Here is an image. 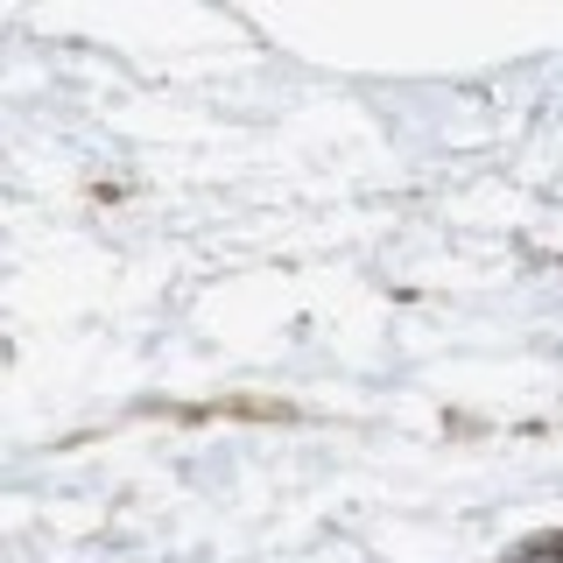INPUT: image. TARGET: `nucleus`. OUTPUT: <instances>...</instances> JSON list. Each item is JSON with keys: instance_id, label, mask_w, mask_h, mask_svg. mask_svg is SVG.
<instances>
[]
</instances>
